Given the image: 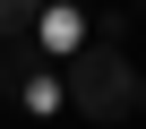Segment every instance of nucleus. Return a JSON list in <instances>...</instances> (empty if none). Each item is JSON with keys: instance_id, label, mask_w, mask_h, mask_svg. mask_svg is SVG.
Wrapping results in <instances>:
<instances>
[{"instance_id": "obj_1", "label": "nucleus", "mask_w": 146, "mask_h": 129, "mask_svg": "<svg viewBox=\"0 0 146 129\" xmlns=\"http://www.w3.org/2000/svg\"><path fill=\"white\" fill-rule=\"evenodd\" d=\"M60 95L78 103L95 129H112V120H129V112H137V69H129V52H120V43L86 35L78 52L60 60Z\"/></svg>"}, {"instance_id": "obj_2", "label": "nucleus", "mask_w": 146, "mask_h": 129, "mask_svg": "<svg viewBox=\"0 0 146 129\" xmlns=\"http://www.w3.org/2000/svg\"><path fill=\"white\" fill-rule=\"evenodd\" d=\"M43 9H52V0H0V43H35Z\"/></svg>"}, {"instance_id": "obj_3", "label": "nucleus", "mask_w": 146, "mask_h": 129, "mask_svg": "<svg viewBox=\"0 0 146 129\" xmlns=\"http://www.w3.org/2000/svg\"><path fill=\"white\" fill-rule=\"evenodd\" d=\"M35 35H43L52 52H78V43H86V17H78V9H43V26H35Z\"/></svg>"}, {"instance_id": "obj_4", "label": "nucleus", "mask_w": 146, "mask_h": 129, "mask_svg": "<svg viewBox=\"0 0 146 129\" xmlns=\"http://www.w3.org/2000/svg\"><path fill=\"white\" fill-rule=\"evenodd\" d=\"M137 112H146V69H137Z\"/></svg>"}, {"instance_id": "obj_5", "label": "nucleus", "mask_w": 146, "mask_h": 129, "mask_svg": "<svg viewBox=\"0 0 146 129\" xmlns=\"http://www.w3.org/2000/svg\"><path fill=\"white\" fill-rule=\"evenodd\" d=\"M129 9H146V0H129Z\"/></svg>"}]
</instances>
